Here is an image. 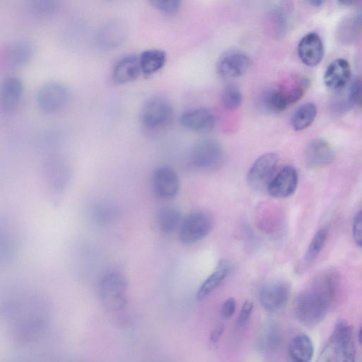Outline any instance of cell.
Returning a JSON list of instances; mask_svg holds the SVG:
<instances>
[{
	"label": "cell",
	"mask_w": 362,
	"mask_h": 362,
	"mask_svg": "<svg viewBox=\"0 0 362 362\" xmlns=\"http://www.w3.org/2000/svg\"><path fill=\"white\" fill-rule=\"evenodd\" d=\"M338 274L327 270L316 276L311 285L300 292L294 302V313L307 327L320 324L327 315L337 296Z\"/></svg>",
	"instance_id": "6da1fadb"
},
{
	"label": "cell",
	"mask_w": 362,
	"mask_h": 362,
	"mask_svg": "<svg viewBox=\"0 0 362 362\" xmlns=\"http://www.w3.org/2000/svg\"><path fill=\"white\" fill-rule=\"evenodd\" d=\"M98 293L100 302L106 310L120 311L127 303V279L120 272H106L99 280Z\"/></svg>",
	"instance_id": "7a4b0ae2"
},
{
	"label": "cell",
	"mask_w": 362,
	"mask_h": 362,
	"mask_svg": "<svg viewBox=\"0 0 362 362\" xmlns=\"http://www.w3.org/2000/svg\"><path fill=\"white\" fill-rule=\"evenodd\" d=\"M173 113L171 104L166 98L153 96L148 98L141 107V124L148 132H158L170 124Z\"/></svg>",
	"instance_id": "3957f363"
},
{
	"label": "cell",
	"mask_w": 362,
	"mask_h": 362,
	"mask_svg": "<svg viewBox=\"0 0 362 362\" xmlns=\"http://www.w3.org/2000/svg\"><path fill=\"white\" fill-rule=\"evenodd\" d=\"M212 226V217L208 212L202 210L193 211L182 221L180 240L185 245L195 244L209 234Z\"/></svg>",
	"instance_id": "277c9868"
},
{
	"label": "cell",
	"mask_w": 362,
	"mask_h": 362,
	"mask_svg": "<svg viewBox=\"0 0 362 362\" xmlns=\"http://www.w3.org/2000/svg\"><path fill=\"white\" fill-rule=\"evenodd\" d=\"M223 149L216 140L206 139L197 142L190 152L192 165L202 170L217 169L223 160Z\"/></svg>",
	"instance_id": "5b68a950"
},
{
	"label": "cell",
	"mask_w": 362,
	"mask_h": 362,
	"mask_svg": "<svg viewBox=\"0 0 362 362\" xmlns=\"http://www.w3.org/2000/svg\"><path fill=\"white\" fill-rule=\"evenodd\" d=\"M278 161L279 157L274 153H266L257 158L247 176V182L250 188L257 192L267 190L275 175Z\"/></svg>",
	"instance_id": "8992f818"
},
{
	"label": "cell",
	"mask_w": 362,
	"mask_h": 362,
	"mask_svg": "<svg viewBox=\"0 0 362 362\" xmlns=\"http://www.w3.org/2000/svg\"><path fill=\"white\" fill-rule=\"evenodd\" d=\"M69 93L65 85L56 81L43 83L38 89L36 100L45 112L54 113L61 110L67 103Z\"/></svg>",
	"instance_id": "52a82bcc"
},
{
	"label": "cell",
	"mask_w": 362,
	"mask_h": 362,
	"mask_svg": "<svg viewBox=\"0 0 362 362\" xmlns=\"http://www.w3.org/2000/svg\"><path fill=\"white\" fill-rule=\"evenodd\" d=\"M291 294V286L285 281H276L264 286L259 299L262 308L268 313L281 310L287 303Z\"/></svg>",
	"instance_id": "ba28073f"
},
{
	"label": "cell",
	"mask_w": 362,
	"mask_h": 362,
	"mask_svg": "<svg viewBox=\"0 0 362 362\" xmlns=\"http://www.w3.org/2000/svg\"><path fill=\"white\" fill-rule=\"evenodd\" d=\"M250 57L244 52L233 49L225 52L217 62L218 74L226 78H234L243 75L251 66Z\"/></svg>",
	"instance_id": "9c48e42d"
},
{
	"label": "cell",
	"mask_w": 362,
	"mask_h": 362,
	"mask_svg": "<svg viewBox=\"0 0 362 362\" xmlns=\"http://www.w3.org/2000/svg\"><path fill=\"white\" fill-rule=\"evenodd\" d=\"M180 179L177 173L169 166L158 168L152 177L155 194L162 199H174L180 190Z\"/></svg>",
	"instance_id": "30bf717a"
},
{
	"label": "cell",
	"mask_w": 362,
	"mask_h": 362,
	"mask_svg": "<svg viewBox=\"0 0 362 362\" xmlns=\"http://www.w3.org/2000/svg\"><path fill=\"white\" fill-rule=\"evenodd\" d=\"M127 27L120 20H111L103 24L97 30L95 41L98 47L111 49L118 47L126 39Z\"/></svg>",
	"instance_id": "8fae6325"
},
{
	"label": "cell",
	"mask_w": 362,
	"mask_h": 362,
	"mask_svg": "<svg viewBox=\"0 0 362 362\" xmlns=\"http://www.w3.org/2000/svg\"><path fill=\"white\" fill-rule=\"evenodd\" d=\"M337 344L335 362H356V346L352 327L345 321L336 325L332 334Z\"/></svg>",
	"instance_id": "7c38bea8"
},
{
	"label": "cell",
	"mask_w": 362,
	"mask_h": 362,
	"mask_svg": "<svg viewBox=\"0 0 362 362\" xmlns=\"http://www.w3.org/2000/svg\"><path fill=\"white\" fill-rule=\"evenodd\" d=\"M298 183L297 170L291 165H286L275 174L267 191L274 198H286L295 193Z\"/></svg>",
	"instance_id": "4fadbf2b"
},
{
	"label": "cell",
	"mask_w": 362,
	"mask_h": 362,
	"mask_svg": "<svg viewBox=\"0 0 362 362\" xmlns=\"http://www.w3.org/2000/svg\"><path fill=\"white\" fill-rule=\"evenodd\" d=\"M292 14L288 1L274 2L267 13V23L272 34L276 38L283 37L287 33Z\"/></svg>",
	"instance_id": "5bb4252c"
},
{
	"label": "cell",
	"mask_w": 362,
	"mask_h": 362,
	"mask_svg": "<svg viewBox=\"0 0 362 362\" xmlns=\"http://www.w3.org/2000/svg\"><path fill=\"white\" fill-rule=\"evenodd\" d=\"M306 165L312 168H322L330 164L334 159V151L330 144L322 139H315L305 149Z\"/></svg>",
	"instance_id": "9a60e30c"
},
{
	"label": "cell",
	"mask_w": 362,
	"mask_h": 362,
	"mask_svg": "<svg viewBox=\"0 0 362 362\" xmlns=\"http://www.w3.org/2000/svg\"><path fill=\"white\" fill-rule=\"evenodd\" d=\"M23 90V83L16 76L6 77L1 83L0 90V105L6 113L13 112L18 107Z\"/></svg>",
	"instance_id": "2e32d148"
},
{
	"label": "cell",
	"mask_w": 362,
	"mask_h": 362,
	"mask_svg": "<svg viewBox=\"0 0 362 362\" xmlns=\"http://www.w3.org/2000/svg\"><path fill=\"white\" fill-rule=\"evenodd\" d=\"M298 54L301 62L307 66L320 64L324 54V46L320 37L315 33L304 35L298 45Z\"/></svg>",
	"instance_id": "e0dca14e"
},
{
	"label": "cell",
	"mask_w": 362,
	"mask_h": 362,
	"mask_svg": "<svg viewBox=\"0 0 362 362\" xmlns=\"http://www.w3.org/2000/svg\"><path fill=\"white\" fill-rule=\"evenodd\" d=\"M281 341L282 337L279 325L276 322L269 321L258 332L256 347L262 354L271 355L279 350Z\"/></svg>",
	"instance_id": "ac0fdd59"
},
{
	"label": "cell",
	"mask_w": 362,
	"mask_h": 362,
	"mask_svg": "<svg viewBox=\"0 0 362 362\" xmlns=\"http://www.w3.org/2000/svg\"><path fill=\"white\" fill-rule=\"evenodd\" d=\"M351 74L348 61L342 58L336 59L327 66L324 74V83L331 90H340L349 83Z\"/></svg>",
	"instance_id": "d6986e66"
},
{
	"label": "cell",
	"mask_w": 362,
	"mask_h": 362,
	"mask_svg": "<svg viewBox=\"0 0 362 362\" xmlns=\"http://www.w3.org/2000/svg\"><path fill=\"white\" fill-rule=\"evenodd\" d=\"M180 122L185 129L196 132H206L214 127L216 119L209 109L199 107L184 112Z\"/></svg>",
	"instance_id": "ffe728a7"
},
{
	"label": "cell",
	"mask_w": 362,
	"mask_h": 362,
	"mask_svg": "<svg viewBox=\"0 0 362 362\" xmlns=\"http://www.w3.org/2000/svg\"><path fill=\"white\" fill-rule=\"evenodd\" d=\"M141 71L139 57L129 54L115 63L112 72V79L119 84L129 83L137 78Z\"/></svg>",
	"instance_id": "44dd1931"
},
{
	"label": "cell",
	"mask_w": 362,
	"mask_h": 362,
	"mask_svg": "<svg viewBox=\"0 0 362 362\" xmlns=\"http://www.w3.org/2000/svg\"><path fill=\"white\" fill-rule=\"evenodd\" d=\"M231 263L227 259L221 260L213 272L199 286L197 298L202 300L216 289L228 277L232 271Z\"/></svg>",
	"instance_id": "7402d4cb"
},
{
	"label": "cell",
	"mask_w": 362,
	"mask_h": 362,
	"mask_svg": "<svg viewBox=\"0 0 362 362\" xmlns=\"http://www.w3.org/2000/svg\"><path fill=\"white\" fill-rule=\"evenodd\" d=\"M33 52V45L29 41L25 40L15 41L6 48V64L13 68L23 66L30 61Z\"/></svg>",
	"instance_id": "603a6c76"
},
{
	"label": "cell",
	"mask_w": 362,
	"mask_h": 362,
	"mask_svg": "<svg viewBox=\"0 0 362 362\" xmlns=\"http://www.w3.org/2000/svg\"><path fill=\"white\" fill-rule=\"evenodd\" d=\"M288 354L293 362H310L314 355V345L305 334L295 336L288 345Z\"/></svg>",
	"instance_id": "cb8c5ba5"
},
{
	"label": "cell",
	"mask_w": 362,
	"mask_h": 362,
	"mask_svg": "<svg viewBox=\"0 0 362 362\" xmlns=\"http://www.w3.org/2000/svg\"><path fill=\"white\" fill-rule=\"evenodd\" d=\"M182 221L181 213L174 206L162 207L156 216L158 229L165 235L174 233L178 227H180Z\"/></svg>",
	"instance_id": "d4e9b609"
},
{
	"label": "cell",
	"mask_w": 362,
	"mask_h": 362,
	"mask_svg": "<svg viewBox=\"0 0 362 362\" xmlns=\"http://www.w3.org/2000/svg\"><path fill=\"white\" fill-rule=\"evenodd\" d=\"M139 58L141 71L151 75L163 67L166 62V54L161 49H148L143 51Z\"/></svg>",
	"instance_id": "484cf974"
},
{
	"label": "cell",
	"mask_w": 362,
	"mask_h": 362,
	"mask_svg": "<svg viewBox=\"0 0 362 362\" xmlns=\"http://www.w3.org/2000/svg\"><path fill=\"white\" fill-rule=\"evenodd\" d=\"M317 115V107L313 103L300 105L291 116V125L294 130L301 131L310 127Z\"/></svg>",
	"instance_id": "4316f807"
},
{
	"label": "cell",
	"mask_w": 362,
	"mask_h": 362,
	"mask_svg": "<svg viewBox=\"0 0 362 362\" xmlns=\"http://www.w3.org/2000/svg\"><path fill=\"white\" fill-rule=\"evenodd\" d=\"M327 236L328 230L325 226L320 228L315 234L303 256L304 267L310 266L317 259L326 243Z\"/></svg>",
	"instance_id": "83f0119b"
},
{
	"label": "cell",
	"mask_w": 362,
	"mask_h": 362,
	"mask_svg": "<svg viewBox=\"0 0 362 362\" xmlns=\"http://www.w3.org/2000/svg\"><path fill=\"white\" fill-rule=\"evenodd\" d=\"M343 40H356L362 35V9L346 18L339 28Z\"/></svg>",
	"instance_id": "f1b7e54d"
},
{
	"label": "cell",
	"mask_w": 362,
	"mask_h": 362,
	"mask_svg": "<svg viewBox=\"0 0 362 362\" xmlns=\"http://www.w3.org/2000/svg\"><path fill=\"white\" fill-rule=\"evenodd\" d=\"M221 100L223 105L227 110H236L240 106L243 101L241 91L235 84H228L223 88Z\"/></svg>",
	"instance_id": "f546056e"
},
{
	"label": "cell",
	"mask_w": 362,
	"mask_h": 362,
	"mask_svg": "<svg viewBox=\"0 0 362 362\" xmlns=\"http://www.w3.org/2000/svg\"><path fill=\"white\" fill-rule=\"evenodd\" d=\"M60 2L53 0L33 1L30 4L31 11L38 17H49L58 12Z\"/></svg>",
	"instance_id": "4dcf8cb0"
},
{
	"label": "cell",
	"mask_w": 362,
	"mask_h": 362,
	"mask_svg": "<svg viewBox=\"0 0 362 362\" xmlns=\"http://www.w3.org/2000/svg\"><path fill=\"white\" fill-rule=\"evenodd\" d=\"M150 3L157 11L166 16L177 14L181 8V1L177 0H156Z\"/></svg>",
	"instance_id": "1f68e13d"
},
{
	"label": "cell",
	"mask_w": 362,
	"mask_h": 362,
	"mask_svg": "<svg viewBox=\"0 0 362 362\" xmlns=\"http://www.w3.org/2000/svg\"><path fill=\"white\" fill-rule=\"evenodd\" d=\"M337 344L332 335L320 351L316 362H335Z\"/></svg>",
	"instance_id": "d6a6232c"
},
{
	"label": "cell",
	"mask_w": 362,
	"mask_h": 362,
	"mask_svg": "<svg viewBox=\"0 0 362 362\" xmlns=\"http://www.w3.org/2000/svg\"><path fill=\"white\" fill-rule=\"evenodd\" d=\"M348 98L352 105L362 107V76L352 81L348 91Z\"/></svg>",
	"instance_id": "836d02e7"
},
{
	"label": "cell",
	"mask_w": 362,
	"mask_h": 362,
	"mask_svg": "<svg viewBox=\"0 0 362 362\" xmlns=\"http://www.w3.org/2000/svg\"><path fill=\"white\" fill-rule=\"evenodd\" d=\"M93 211L94 217L100 223H107L112 220L116 215L115 210L109 204H99Z\"/></svg>",
	"instance_id": "e575fe53"
},
{
	"label": "cell",
	"mask_w": 362,
	"mask_h": 362,
	"mask_svg": "<svg viewBox=\"0 0 362 362\" xmlns=\"http://www.w3.org/2000/svg\"><path fill=\"white\" fill-rule=\"evenodd\" d=\"M254 310V304L251 300H246L241 308L237 319L238 328H244L248 324Z\"/></svg>",
	"instance_id": "d590c367"
},
{
	"label": "cell",
	"mask_w": 362,
	"mask_h": 362,
	"mask_svg": "<svg viewBox=\"0 0 362 362\" xmlns=\"http://www.w3.org/2000/svg\"><path fill=\"white\" fill-rule=\"evenodd\" d=\"M352 235L356 244L359 247H362V210L354 218Z\"/></svg>",
	"instance_id": "8d00e7d4"
},
{
	"label": "cell",
	"mask_w": 362,
	"mask_h": 362,
	"mask_svg": "<svg viewBox=\"0 0 362 362\" xmlns=\"http://www.w3.org/2000/svg\"><path fill=\"white\" fill-rule=\"evenodd\" d=\"M237 303L235 298H229L223 303L221 310V316L223 320L229 319L233 316L236 310Z\"/></svg>",
	"instance_id": "74e56055"
},
{
	"label": "cell",
	"mask_w": 362,
	"mask_h": 362,
	"mask_svg": "<svg viewBox=\"0 0 362 362\" xmlns=\"http://www.w3.org/2000/svg\"><path fill=\"white\" fill-rule=\"evenodd\" d=\"M224 331V327L223 325H216L210 334V340L211 342H217L221 337Z\"/></svg>",
	"instance_id": "f35d334b"
},
{
	"label": "cell",
	"mask_w": 362,
	"mask_h": 362,
	"mask_svg": "<svg viewBox=\"0 0 362 362\" xmlns=\"http://www.w3.org/2000/svg\"><path fill=\"white\" fill-rule=\"evenodd\" d=\"M310 5L315 6V7H319L322 6L324 4V1L322 0H310L307 1Z\"/></svg>",
	"instance_id": "ab89813d"
},
{
	"label": "cell",
	"mask_w": 362,
	"mask_h": 362,
	"mask_svg": "<svg viewBox=\"0 0 362 362\" xmlns=\"http://www.w3.org/2000/svg\"><path fill=\"white\" fill-rule=\"evenodd\" d=\"M339 4L344 5V6H349L355 3V1H337Z\"/></svg>",
	"instance_id": "60d3db41"
},
{
	"label": "cell",
	"mask_w": 362,
	"mask_h": 362,
	"mask_svg": "<svg viewBox=\"0 0 362 362\" xmlns=\"http://www.w3.org/2000/svg\"><path fill=\"white\" fill-rule=\"evenodd\" d=\"M358 341L362 345V326L361 327L358 332Z\"/></svg>",
	"instance_id": "b9f144b4"
}]
</instances>
